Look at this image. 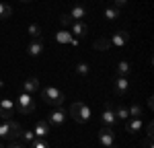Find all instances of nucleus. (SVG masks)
Masks as SVG:
<instances>
[{
    "mask_svg": "<svg viewBox=\"0 0 154 148\" xmlns=\"http://www.w3.org/2000/svg\"><path fill=\"white\" fill-rule=\"evenodd\" d=\"M41 93V99H43V103L49 105V107H62L64 105V93L56 88V86H45L43 91H39Z\"/></svg>",
    "mask_w": 154,
    "mask_h": 148,
    "instance_id": "obj_1",
    "label": "nucleus"
},
{
    "mask_svg": "<svg viewBox=\"0 0 154 148\" xmlns=\"http://www.w3.org/2000/svg\"><path fill=\"white\" fill-rule=\"evenodd\" d=\"M70 117L76 123H86L91 119V107L86 103H82V101H76L70 107Z\"/></svg>",
    "mask_w": 154,
    "mask_h": 148,
    "instance_id": "obj_2",
    "label": "nucleus"
},
{
    "mask_svg": "<svg viewBox=\"0 0 154 148\" xmlns=\"http://www.w3.org/2000/svg\"><path fill=\"white\" fill-rule=\"evenodd\" d=\"M17 103H19V109H17V111L23 113V115H31V113L35 111V105H37L29 93H21L19 99H17Z\"/></svg>",
    "mask_w": 154,
    "mask_h": 148,
    "instance_id": "obj_3",
    "label": "nucleus"
},
{
    "mask_svg": "<svg viewBox=\"0 0 154 148\" xmlns=\"http://www.w3.org/2000/svg\"><path fill=\"white\" fill-rule=\"evenodd\" d=\"M66 117H68V113L64 107H54V111L49 113V125H62V123L66 122Z\"/></svg>",
    "mask_w": 154,
    "mask_h": 148,
    "instance_id": "obj_4",
    "label": "nucleus"
},
{
    "mask_svg": "<svg viewBox=\"0 0 154 148\" xmlns=\"http://www.w3.org/2000/svg\"><path fill=\"white\" fill-rule=\"evenodd\" d=\"M27 54H29V58H39L43 54V37L31 39L29 45H27Z\"/></svg>",
    "mask_w": 154,
    "mask_h": 148,
    "instance_id": "obj_5",
    "label": "nucleus"
},
{
    "mask_svg": "<svg viewBox=\"0 0 154 148\" xmlns=\"http://www.w3.org/2000/svg\"><path fill=\"white\" fill-rule=\"evenodd\" d=\"M128 39H130V33H128L125 29H117L109 41H111V45H115V48H123V45L128 43Z\"/></svg>",
    "mask_w": 154,
    "mask_h": 148,
    "instance_id": "obj_6",
    "label": "nucleus"
},
{
    "mask_svg": "<svg viewBox=\"0 0 154 148\" xmlns=\"http://www.w3.org/2000/svg\"><path fill=\"white\" fill-rule=\"evenodd\" d=\"M99 140H101V144L103 146H111V144H115V134H113V130L111 128H101V132H99Z\"/></svg>",
    "mask_w": 154,
    "mask_h": 148,
    "instance_id": "obj_7",
    "label": "nucleus"
},
{
    "mask_svg": "<svg viewBox=\"0 0 154 148\" xmlns=\"http://www.w3.org/2000/svg\"><path fill=\"white\" fill-rule=\"evenodd\" d=\"M105 107H107V109L103 111L101 119H103V123H105L107 128H111V125L117 123V117H115V111H113V105H111V103H105Z\"/></svg>",
    "mask_w": 154,
    "mask_h": 148,
    "instance_id": "obj_8",
    "label": "nucleus"
},
{
    "mask_svg": "<svg viewBox=\"0 0 154 148\" xmlns=\"http://www.w3.org/2000/svg\"><path fill=\"white\" fill-rule=\"evenodd\" d=\"M125 130H128V134L136 136L142 130V117H128L125 119Z\"/></svg>",
    "mask_w": 154,
    "mask_h": 148,
    "instance_id": "obj_9",
    "label": "nucleus"
},
{
    "mask_svg": "<svg viewBox=\"0 0 154 148\" xmlns=\"http://www.w3.org/2000/svg\"><path fill=\"white\" fill-rule=\"evenodd\" d=\"M86 33H88V25L84 23V21H74L72 23V35L76 37V39L86 37Z\"/></svg>",
    "mask_w": 154,
    "mask_h": 148,
    "instance_id": "obj_10",
    "label": "nucleus"
},
{
    "mask_svg": "<svg viewBox=\"0 0 154 148\" xmlns=\"http://www.w3.org/2000/svg\"><path fill=\"white\" fill-rule=\"evenodd\" d=\"M23 88H25V93H37V91H41V86H39V78L37 76H29L27 80L23 82Z\"/></svg>",
    "mask_w": 154,
    "mask_h": 148,
    "instance_id": "obj_11",
    "label": "nucleus"
},
{
    "mask_svg": "<svg viewBox=\"0 0 154 148\" xmlns=\"http://www.w3.org/2000/svg\"><path fill=\"white\" fill-rule=\"evenodd\" d=\"M21 132H23L21 123L8 119V140H19V138H21Z\"/></svg>",
    "mask_w": 154,
    "mask_h": 148,
    "instance_id": "obj_12",
    "label": "nucleus"
},
{
    "mask_svg": "<svg viewBox=\"0 0 154 148\" xmlns=\"http://www.w3.org/2000/svg\"><path fill=\"white\" fill-rule=\"evenodd\" d=\"M128 88H130L128 78H125V76H117V78H115V93H117V95H125Z\"/></svg>",
    "mask_w": 154,
    "mask_h": 148,
    "instance_id": "obj_13",
    "label": "nucleus"
},
{
    "mask_svg": "<svg viewBox=\"0 0 154 148\" xmlns=\"http://www.w3.org/2000/svg\"><path fill=\"white\" fill-rule=\"evenodd\" d=\"M33 134H35V138H45L49 134V123L48 122H37Z\"/></svg>",
    "mask_w": 154,
    "mask_h": 148,
    "instance_id": "obj_14",
    "label": "nucleus"
},
{
    "mask_svg": "<svg viewBox=\"0 0 154 148\" xmlns=\"http://www.w3.org/2000/svg\"><path fill=\"white\" fill-rule=\"evenodd\" d=\"M119 17H121V8L113 6V4L105 8V19H107V21H117Z\"/></svg>",
    "mask_w": 154,
    "mask_h": 148,
    "instance_id": "obj_15",
    "label": "nucleus"
},
{
    "mask_svg": "<svg viewBox=\"0 0 154 148\" xmlns=\"http://www.w3.org/2000/svg\"><path fill=\"white\" fill-rule=\"evenodd\" d=\"M109 48H111V41L107 37H99L97 41H93V49H97V51H107Z\"/></svg>",
    "mask_w": 154,
    "mask_h": 148,
    "instance_id": "obj_16",
    "label": "nucleus"
},
{
    "mask_svg": "<svg viewBox=\"0 0 154 148\" xmlns=\"http://www.w3.org/2000/svg\"><path fill=\"white\" fill-rule=\"evenodd\" d=\"M84 14H86V8H84V6H80V4H78V6H74V8L70 11L72 21H82Z\"/></svg>",
    "mask_w": 154,
    "mask_h": 148,
    "instance_id": "obj_17",
    "label": "nucleus"
},
{
    "mask_svg": "<svg viewBox=\"0 0 154 148\" xmlns=\"http://www.w3.org/2000/svg\"><path fill=\"white\" fill-rule=\"evenodd\" d=\"M113 111H115V117H117V122L121 119V122H125L128 117H130V111H128V107H123V105H117V107H113Z\"/></svg>",
    "mask_w": 154,
    "mask_h": 148,
    "instance_id": "obj_18",
    "label": "nucleus"
},
{
    "mask_svg": "<svg viewBox=\"0 0 154 148\" xmlns=\"http://www.w3.org/2000/svg\"><path fill=\"white\" fill-rule=\"evenodd\" d=\"M12 17V8L8 4H4V2H0V21L4 23V21H8Z\"/></svg>",
    "mask_w": 154,
    "mask_h": 148,
    "instance_id": "obj_19",
    "label": "nucleus"
},
{
    "mask_svg": "<svg viewBox=\"0 0 154 148\" xmlns=\"http://www.w3.org/2000/svg\"><path fill=\"white\" fill-rule=\"evenodd\" d=\"M27 33H29V35L33 37V39H39V37L43 35V31H41V27H39L37 23H31V25H29V27H27Z\"/></svg>",
    "mask_w": 154,
    "mask_h": 148,
    "instance_id": "obj_20",
    "label": "nucleus"
},
{
    "mask_svg": "<svg viewBox=\"0 0 154 148\" xmlns=\"http://www.w3.org/2000/svg\"><path fill=\"white\" fill-rule=\"evenodd\" d=\"M130 70H131L130 62L121 60V62L117 64V76H125V78H128V74H130Z\"/></svg>",
    "mask_w": 154,
    "mask_h": 148,
    "instance_id": "obj_21",
    "label": "nucleus"
},
{
    "mask_svg": "<svg viewBox=\"0 0 154 148\" xmlns=\"http://www.w3.org/2000/svg\"><path fill=\"white\" fill-rule=\"evenodd\" d=\"M72 39H74V35H72V33H68V31H64V29L56 33V41H60V43H70Z\"/></svg>",
    "mask_w": 154,
    "mask_h": 148,
    "instance_id": "obj_22",
    "label": "nucleus"
},
{
    "mask_svg": "<svg viewBox=\"0 0 154 148\" xmlns=\"http://www.w3.org/2000/svg\"><path fill=\"white\" fill-rule=\"evenodd\" d=\"M76 74H80V76H88V74H91V66L84 64V62L76 64Z\"/></svg>",
    "mask_w": 154,
    "mask_h": 148,
    "instance_id": "obj_23",
    "label": "nucleus"
},
{
    "mask_svg": "<svg viewBox=\"0 0 154 148\" xmlns=\"http://www.w3.org/2000/svg\"><path fill=\"white\" fill-rule=\"evenodd\" d=\"M128 111H130V117H142V105H138V103L131 105Z\"/></svg>",
    "mask_w": 154,
    "mask_h": 148,
    "instance_id": "obj_24",
    "label": "nucleus"
},
{
    "mask_svg": "<svg viewBox=\"0 0 154 148\" xmlns=\"http://www.w3.org/2000/svg\"><path fill=\"white\" fill-rule=\"evenodd\" d=\"M21 140H27V142L31 144V142L35 140V134H33V130H23V132H21Z\"/></svg>",
    "mask_w": 154,
    "mask_h": 148,
    "instance_id": "obj_25",
    "label": "nucleus"
},
{
    "mask_svg": "<svg viewBox=\"0 0 154 148\" xmlns=\"http://www.w3.org/2000/svg\"><path fill=\"white\" fill-rule=\"evenodd\" d=\"M31 148H49V144L43 140V138H35V140L31 142Z\"/></svg>",
    "mask_w": 154,
    "mask_h": 148,
    "instance_id": "obj_26",
    "label": "nucleus"
},
{
    "mask_svg": "<svg viewBox=\"0 0 154 148\" xmlns=\"http://www.w3.org/2000/svg\"><path fill=\"white\" fill-rule=\"evenodd\" d=\"M0 138L2 140H8V122L0 123Z\"/></svg>",
    "mask_w": 154,
    "mask_h": 148,
    "instance_id": "obj_27",
    "label": "nucleus"
},
{
    "mask_svg": "<svg viewBox=\"0 0 154 148\" xmlns=\"http://www.w3.org/2000/svg\"><path fill=\"white\" fill-rule=\"evenodd\" d=\"M60 23H62V27H72L74 21H72L70 14H62V17H60Z\"/></svg>",
    "mask_w": 154,
    "mask_h": 148,
    "instance_id": "obj_28",
    "label": "nucleus"
},
{
    "mask_svg": "<svg viewBox=\"0 0 154 148\" xmlns=\"http://www.w3.org/2000/svg\"><path fill=\"white\" fill-rule=\"evenodd\" d=\"M12 113H14V109H0V117L4 122H8V119H12Z\"/></svg>",
    "mask_w": 154,
    "mask_h": 148,
    "instance_id": "obj_29",
    "label": "nucleus"
},
{
    "mask_svg": "<svg viewBox=\"0 0 154 148\" xmlns=\"http://www.w3.org/2000/svg\"><path fill=\"white\" fill-rule=\"evenodd\" d=\"M0 109H14V103L11 99H2L0 101Z\"/></svg>",
    "mask_w": 154,
    "mask_h": 148,
    "instance_id": "obj_30",
    "label": "nucleus"
},
{
    "mask_svg": "<svg viewBox=\"0 0 154 148\" xmlns=\"http://www.w3.org/2000/svg\"><path fill=\"white\" fill-rule=\"evenodd\" d=\"M6 148H25V146L19 142V140H8V146Z\"/></svg>",
    "mask_w": 154,
    "mask_h": 148,
    "instance_id": "obj_31",
    "label": "nucleus"
},
{
    "mask_svg": "<svg viewBox=\"0 0 154 148\" xmlns=\"http://www.w3.org/2000/svg\"><path fill=\"white\" fill-rule=\"evenodd\" d=\"M146 132H148V138H152V136H154V123L152 122L146 125Z\"/></svg>",
    "mask_w": 154,
    "mask_h": 148,
    "instance_id": "obj_32",
    "label": "nucleus"
},
{
    "mask_svg": "<svg viewBox=\"0 0 154 148\" xmlns=\"http://www.w3.org/2000/svg\"><path fill=\"white\" fill-rule=\"evenodd\" d=\"M125 4H128V0H113V6H117V8L125 6Z\"/></svg>",
    "mask_w": 154,
    "mask_h": 148,
    "instance_id": "obj_33",
    "label": "nucleus"
},
{
    "mask_svg": "<svg viewBox=\"0 0 154 148\" xmlns=\"http://www.w3.org/2000/svg\"><path fill=\"white\" fill-rule=\"evenodd\" d=\"M152 140H154V138H146V140L142 142V144H144V148H152Z\"/></svg>",
    "mask_w": 154,
    "mask_h": 148,
    "instance_id": "obj_34",
    "label": "nucleus"
},
{
    "mask_svg": "<svg viewBox=\"0 0 154 148\" xmlns=\"http://www.w3.org/2000/svg\"><path fill=\"white\" fill-rule=\"evenodd\" d=\"M107 148H117V146H115V144H111V146H107Z\"/></svg>",
    "mask_w": 154,
    "mask_h": 148,
    "instance_id": "obj_35",
    "label": "nucleus"
},
{
    "mask_svg": "<svg viewBox=\"0 0 154 148\" xmlns=\"http://www.w3.org/2000/svg\"><path fill=\"white\" fill-rule=\"evenodd\" d=\"M19 2H31V0H19Z\"/></svg>",
    "mask_w": 154,
    "mask_h": 148,
    "instance_id": "obj_36",
    "label": "nucleus"
},
{
    "mask_svg": "<svg viewBox=\"0 0 154 148\" xmlns=\"http://www.w3.org/2000/svg\"><path fill=\"white\" fill-rule=\"evenodd\" d=\"M2 86H4V82H2V80H0V88H2Z\"/></svg>",
    "mask_w": 154,
    "mask_h": 148,
    "instance_id": "obj_37",
    "label": "nucleus"
},
{
    "mask_svg": "<svg viewBox=\"0 0 154 148\" xmlns=\"http://www.w3.org/2000/svg\"><path fill=\"white\" fill-rule=\"evenodd\" d=\"M0 148H4V144H2V142H0Z\"/></svg>",
    "mask_w": 154,
    "mask_h": 148,
    "instance_id": "obj_38",
    "label": "nucleus"
}]
</instances>
